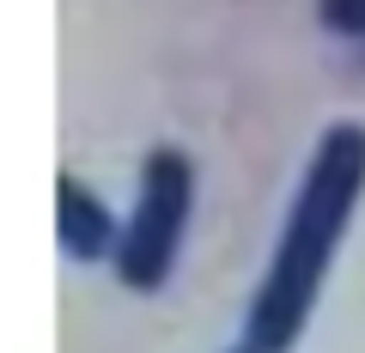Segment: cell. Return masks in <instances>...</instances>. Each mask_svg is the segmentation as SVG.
<instances>
[{"label": "cell", "instance_id": "cell-1", "mask_svg": "<svg viewBox=\"0 0 365 353\" xmlns=\"http://www.w3.org/2000/svg\"><path fill=\"white\" fill-rule=\"evenodd\" d=\"M365 195V122H335L323 128L299 189H292L287 225L274 237V262L262 275L256 299L244 317V347L250 353H292L311 323L323 280L335 268V250L347 237L353 213Z\"/></svg>", "mask_w": 365, "mask_h": 353}, {"label": "cell", "instance_id": "cell-2", "mask_svg": "<svg viewBox=\"0 0 365 353\" xmlns=\"http://www.w3.org/2000/svg\"><path fill=\"white\" fill-rule=\"evenodd\" d=\"M189 208H195V165L177 146H153L140 165V189H134V213L122 225L116 244V275L134 292H158L177 268L182 232H189Z\"/></svg>", "mask_w": 365, "mask_h": 353}, {"label": "cell", "instance_id": "cell-3", "mask_svg": "<svg viewBox=\"0 0 365 353\" xmlns=\"http://www.w3.org/2000/svg\"><path fill=\"white\" fill-rule=\"evenodd\" d=\"M55 237L73 262H110L122 244V225L98 201V189H86L79 177H55Z\"/></svg>", "mask_w": 365, "mask_h": 353}, {"label": "cell", "instance_id": "cell-4", "mask_svg": "<svg viewBox=\"0 0 365 353\" xmlns=\"http://www.w3.org/2000/svg\"><path fill=\"white\" fill-rule=\"evenodd\" d=\"M317 19H323L335 37H359L365 43V0H317Z\"/></svg>", "mask_w": 365, "mask_h": 353}, {"label": "cell", "instance_id": "cell-5", "mask_svg": "<svg viewBox=\"0 0 365 353\" xmlns=\"http://www.w3.org/2000/svg\"><path fill=\"white\" fill-rule=\"evenodd\" d=\"M244 353H250V347H244Z\"/></svg>", "mask_w": 365, "mask_h": 353}]
</instances>
